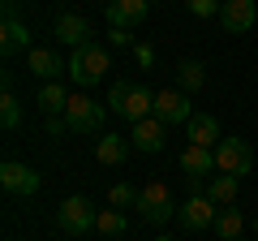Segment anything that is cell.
<instances>
[{
	"label": "cell",
	"instance_id": "cell-1",
	"mask_svg": "<svg viewBox=\"0 0 258 241\" xmlns=\"http://www.w3.org/2000/svg\"><path fill=\"white\" fill-rule=\"evenodd\" d=\"M108 112L125 116L129 125H138V120L155 116V91H147L142 82H112V91H108Z\"/></svg>",
	"mask_w": 258,
	"mask_h": 241
},
{
	"label": "cell",
	"instance_id": "cell-2",
	"mask_svg": "<svg viewBox=\"0 0 258 241\" xmlns=\"http://www.w3.org/2000/svg\"><path fill=\"white\" fill-rule=\"evenodd\" d=\"M108 69H112V56H108V47L91 39L86 47H74V52H69V69H64V74L74 78L78 86H95L103 74H108Z\"/></svg>",
	"mask_w": 258,
	"mask_h": 241
},
{
	"label": "cell",
	"instance_id": "cell-3",
	"mask_svg": "<svg viewBox=\"0 0 258 241\" xmlns=\"http://www.w3.org/2000/svg\"><path fill=\"white\" fill-rule=\"evenodd\" d=\"M176 211H181V207L172 203V190H168L164 181H147V186L138 190V215L147 224H168Z\"/></svg>",
	"mask_w": 258,
	"mask_h": 241
},
{
	"label": "cell",
	"instance_id": "cell-4",
	"mask_svg": "<svg viewBox=\"0 0 258 241\" xmlns=\"http://www.w3.org/2000/svg\"><path fill=\"white\" fill-rule=\"evenodd\" d=\"M95 220H99V211H95V203L82 198V194L64 198L60 211H56V224H60V232H69V237H86V232L95 228Z\"/></svg>",
	"mask_w": 258,
	"mask_h": 241
},
{
	"label": "cell",
	"instance_id": "cell-5",
	"mask_svg": "<svg viewBox=\"0 0 258 241\" xmlns=\"http://www.w3.org/2000/svg\"><path fill=\"white\" fill-rule=\"evenodd\" d=\"M103 116H108L103 103H95L91 95H74L60 120H64V130H69V134H95V130L103 125Z\"/></svg>",
	"mask_w": 258,
	"mask_h": 241
},
{
	"label": "cell",
	"instance_id": "cell-6",
	"mask_svg": "<svg viewBox=\"0 0 258 241\" xmlns=\"http://www.w3.org/2000/svg\"><path fill=\"white\" fill-rule=\"evenodd\" d=\"M249 168H254V147L245 138H220L215 142V172L245 176Z\"/></svg>",
	"mask_w": 258,
	"mask_h": 241
},
{
	"label": "cell",
	"instance_id": "cell-7",
	"mask_svg": "<svg viewBox=\"0 0 258 241\" xmlns=\"http://www.w3.org/2000/svg\"><path fill=\"white\" fill-rule=\"evenodd\" d=\"M155 116L164 120V125H189V116H194L189 95H185L181 86H164V91H155Z\"/></svg>",
	"mask_w": 258,
	"mask_h": 241
},
{
	"label": "cell",
	"instance_id": "cell-8",
	"mask_svg": "<svg viewBox=\"0 0 258 241\" xmlns=\"http://www.w3.org/2000/svg\"><path fill=\"white\" fill-rule=\"evenodd\" d=\"M181 172H185V181L194 186V194H198V186L215 176V151L211 147H194L189 142V147L181 151Z\"/></svg>",
	"mask_w": 258,
	"mask_h": 241
},
{
	"label": "cell",
	"instance_id": "cell-9",
	"mask_svg": "<svg viewBox=\"0 0 258 241\" xmlns=\"http://www.w3.org/2000/svg\"><path fill=\"white\" fill-rule=\"evenodd\" d=\"M215 215H220V207H215L207 194H189L181 203V211H176V220H181L189 232H203V228H215Z\"/></svg>",
	"mask_w": 258,
	"mask_h": 241
},
{
	"label": "cell",
	"instance_id": "cell-10",
	"mask_svg": "<svg viewBox=\"0 0 258 241\" xmlns=\"http://www.w3.org/2000/svg\"><path fill=\"white\" fill-rule=\"evenodd\" d=\"M30 47V26L18 18V5L5 0V26H0V52L13 56V52H26Z\"/></svg>",
	"mask_w": 258,
	"mask_h": 241
},
{
	"label": "cell",
	"instance_id": "cell-11",
	"mask_svg": "<svg viewBox=\"0 0 258 241\" xmlns=\"http://www.w3.org/2000/svg\"><path fill=\"white\" fill-rule=\"evenodd\" d=\"M220 26L228 35H245L258 26V0H224L220 9Z\"/></svg>",
	"mask_w": 258,
	"mask_h": 241
},
{
	"label": "cell",
	"instance_id": "cell-12",
	"mask_svg": "<svg viewBox=\"0 0 258 241\" xmlns=\"http://www.w3.org/2000/svg\"><path fill=\"white\" fill-rule=\"evenodd\" d=\"M0 186H5V194L30 198L39 190V172L26 168V164H18V159H5V164H0Z\"/></svg>",
	"mask_w": 258,
	"mask_h": 241
},
{
	"label": "cell",
	"instance_id": "cell-13",
	"mask_svg": "<svg viewBox=\"0 0 258 241\" xmlns=\"http://www.w3.org/2000/svg\"><path fill=\"white\" fill-rule=\"evenodd\" d=\"M164 120L159 116H147V120H138L134 130H129V142H134V151H142V155H155V151H164Z\"/></svg>",
	"mask_w": 258,
	"mask_h": 241
},
{
	"label": "cell",
	"instance_id": "cell-14",
	"mask_svg": "<svg viewBox=\"0 0 258 241\" xmlns=\"http://www.w3.org/2000/svg\"><path fill=\"white\" fill-rule=\"evenodd\" d=\"M56 39H60L69 52H74V47H86L91 43V22H86L82 13H60V18H56Z\"/></svg>",
	"mask_w": 258,
	"mask_h": 241
},
{
	"label": "cell",
	"instance_id": "cell-15",
	"mask_svg": "<svg viewBox=\"0 0 258 241\" xmlns=\"http://www.w3.org/2000/svg\"><path fill=\"white\" fill-rule=\"evenodd\" d=\"M26 69L43 82H60V69H69V61H60V52H52V47H30Z\"/></svg>",
	"mask_w": 258,
	"mask_h": 241
},
{
	"label": "cell",
	"instance_id": "cell-16",
	"mask_svg": "<svg viewBox=\"0 0 258 241\" xmlns=\"http://www.w3.org/2000/svg\"><path fill=\"white\" fill-rule=\"evenodd\" d=\"M151 0H108V26H138L142 18H147Z\"/></svg>",
	"mask_w": 258,
	"mask_h": 241
},
{
	"label": "cell",
	"instance_id": "cell-17",
	"mask_svg": "<svg viewBox=\"0 0 258 241\" xmlns=\"http://www.w3.org/2000/svg\"><path fill=\"white\" fill-rule=\"evenodd\" d=\"M129 147H134V142L120 138V134H103V138L95 142V159H99L103 168H120L129 159Z\"/></svg>",
	"mask_w": 258,
	"mask_h": 241
},
{
	"label": "cell",
	"instance_id": "cell-18",
	"mask_svg": "<svg viewBox=\"0 0 258 241\" xmlns=\"http://www.w3.org/2000/svg\"><path fill=\"white\" fill-rule=\"evenodd\" d=\"M185 130H189V142H194V147H211V151H215V142H220V120H215L211 112H194Z\"/></svg>",
	"mask_w": 258,
	"mask_h": 241
},
{
	"label": "cell",
	"instance_id": "cell-19",
	"mask_svg": "<svg viewBox=\"0 0 258 241\" xmlns=\"http://www.w3.org/2000/svg\"><path fill=\"white\" fill-rule=\"evenodd\" d=\"M69 99H74V95L64 91L60 82H43V86H39V95H35V103H39V112H43V116H64Z\"/></svg>",
	"mask_w": 258,
	"mask_h": 241
},
{
	"label": "cell",
	"instance_id": "cell-20",
	"mask_svg": "<svg viewBox=\"0 0 258 241\" xmlns=\"http://www.w3.org/2000/svg\"><path fill=\"white\" fill-rule=\"evenodd\" d=\"M237 190H241V176H232V172H215L211 181H207V198H211L215 207H232L237 203Z\"/></svg>",
	"mask_w": 258,
	"mask_h": 241
},
{
	"label": "cell",
	"instance_id": "cell-21",
	"mask_svg": "<svg viewBox=\"0 0 258 241\" xmlns=\"http://www.w3.org/2000/svg\"><path fill=\"white\" fill-rule=\"evenodd\" d=\"M241 228H245V215H241L237 207H220V215H215V232H220V241H237Z\"/></svg>",
	"mask_w": 258,
	"mask_h": 241
},
{
	"label": "cell",
	"instance_id": "cell-22",
	"mask_svg": "<svg viewBox=\"0 0 258 241\" xmlns=\"http://www.w3.org/2000/svg\"><path fill=\"white\" fill-rule=\"evenodd\" d=\"M176 82H181V91H185V95H194V91H203L207 69L198 65V61H181V65H176Z\"/></svg>",
	"mask_w": 258,
	"mask_h": 241
},
{
	"label": "cell",
	"instance_id": "cell-23",
	"mask_svg": "<svg viewBox=\"0 0 258 241\" xmlns=\"http://www.w3.org/2000/svg\"><path fill=\"white\" fill-rule=\"evenodd\" d=\"M95 232H103V237H125L129 220L116 211V207H108V211H99V220H95Z\"/></svg>",
	"mask_w": 258,
	"mask_h": 241
},
{
	"label": "cell",
	"instance_id": "cell-24",
	"mask_svg": "<svg viewBox=\"0 0 258 241\" xmlns=\"http://www.w3.org/2000/svg\"><path fill=\"white\" fill-rule=\"evenodd\" d=\"M0 125H5L9 134L22 125V103H18V95H13L9 86H5V95H0Z\"/></svg>",
	"mask_w": 258,
	"mask_h": 241
},
{
	"label": "cell",
	"instance_id": "cell-25",
	"mask_svg": "<svg viewBox=\"0 0 258 241\" xmlns=\"http://www.w3.org/2000/svg\"><path fill=\"white\" fill-rule=\"evenodd\" d=\"M108 203L116 207V211H120V207H138V190L129 186V181H116V186L108 190Z\"/></svg>",
	"mask_w": 258,
	"mask_h": 241
},
{
	"label": "cell",
	"instance_id": "cell-26",
	"mask_svg": "<svg viewBox=\"0 0 258 241\" xmlns=\"http://www.w3.org/2000/svg\"><path fill=\"white\" fill-rule=\"evenodd\" d=\"M224 9V0H189V13L194 18H215Z\"/></svg>",
	"mask_w": 258,
	"mask_h": 241
},
{
	"label": "cell",
	"instance_id": "cell-27",
	"mask_svg": "<svg viewBox=\"0 0 258 241\" xmlns=\"http://www.w3.org/2000/svg\"><path fill=\"white\" fill-rule=\"evenodd\" d=\"M108 43L112 47H138L134 35H129V26H108Z\"/></svg>",
	"mask_w": 258,
	"mask_h": 241
},
{
	"label": "cell",
	"instance_id": "cell-28",
	"mask_svg": "<svg viewBox=\"0 0 258 241\" xmlns=\"http://www.w3.org/2000/svg\"><path fill=\"white\" fill-rule=\"evenodd\" d=\"M134 61H138L142 69H151V65H155V47H151V43H138V47H134Z\"/></svg>",
	"mask_w": 258,
	"mask_h": 241
},
{
	"label": "cell",
	"instance_id": "cell-29",
	"mask_svg": "<svg viewBox=\"0 0 258 241\" xmlns=\"http://www.w3.org/2000/svg\"><path fill=\"white\" fill-rule=\"evenodd\" d=\"M155 241H172V237H168V232H164V237H155Z\"/></svg>",
	"mask_w": 258,
	"mask_h": 241
},
{
	"label": "cell",
	"instance_id": "cell-30",
	"mask_svg": "<svg viewBox=\"0 0 258 241\" xmlns=\"http://www.w3.org/2000/svg\"><path fill=\"white\" fill-rule=\"evenodd\" d=\"M254 232H258V220H254Z\"/></svg>",
	"mask_w": 258,
	"mask_h": 241
}]
</instances>
